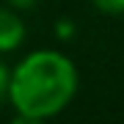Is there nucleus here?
<instances>
[{
  "label": "nucleus",
  "mask_w": 124,
  "mask_h": 124,
  "mask_svg": "<svg viewBox=\"0 0 124 124\" xmlns=\"http://www.w3.org/2000/svg\"><path fill=\"white\" fill-rule=\"evenodd\" d=\"M25 41V22L17 17V11L0 8V53H11Z\"/></svg>",
  "instance_id": "f03ea898"
},
{
  "label": "nucleus",
  "mask_w": 124,
  "mask_h": 124,
  "mask_svg": "<svg viewBox=\"0 0 124 124\" xmlns=\"http://www.w3.org/2000/svg\"><path fill=\"white\" fill-rule=\"evenodd\" d=\"M8 77H11V72L6 69V63H3V61H0V99L8 97Z\"/></svg>",
  "instance_id": "20e7f679"
},
{
  "label": "nucleus",
  "mask_w": 124,
  "mask_h": 124,
  "mask_svg": "<svg viewBox=\"0 0 124 124\" xmlns=\"http://www.w3.org/2000/svg\"><path fill=\"white\" fill-rule=\"evenodd\" d=\"M36 3H39V0H8L11 8H19V11H22V8H33Z\"/></svg>",
  "instance_id": "423d86ee"
},
{
  "label": "nucleus",
  "mask_w": 124,
  "mask_h": 124,
  "mask_svg": "<svg viewBox=\"0 0 124 124\" xmlns=\"http://www.w3.org/2000/svg\"><path fill=\"white\" fill-rule=\"evenodd\" d=\"M58 33L61 36H72V25L69 22H58Z\"/></svg>",
  "instance_id": "0eeeda50"
},
{
  "label": "nucleus",
  "mask_w": 124,
  "mask_h": 124,
  "mask_svg": "<svg viewBox=\"0 0 124 124\" xmlns=\"http://www.w3.org/2000/svg\"><path fill=\"white\" fill-rule=\"evenodd\" d=\"M91 3L105 14H124V0H91Z\"/></svg>",
  "instance_id": "7ed1b4c3"
},
{
  "label": "nucleus",
  "mask_w": 124,
  "mask_h": 124,
  "mask_svg": "<svg viewBox=\"0 0 124 124\" xmlns=\"http://www.w3.org/2000/svg\"><path fill=\"white\" fill-rule=\"evenodd\" d=\"M11 124H44V119H36V116H25V113H19Z\"/></svg>",
  "instance_id": "39448f33"
},
{
  "label": "nucleus",
  "mask_w": 124,
  "mask_h": 124,
  "mask_svg": "<svg viewBox=\"0 0 124 124\" xmlns=\"http://www.w3.org/2000/svg\"><path fill=\"white\" fill-rule=\"evenodd\" d=\"M77 91V69L55 50L31 53L8 77V99L19 113L50 119L61 113Z\"/></svg>",
  "instance_id": "f257e3e1"
}]
</instances>
